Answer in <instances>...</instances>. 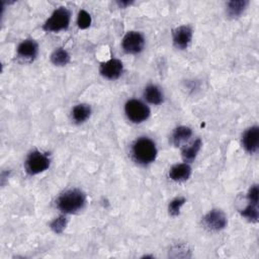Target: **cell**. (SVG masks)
I'll use <instances>...</instances> for the list:
<instances>
[{
	"mask_svg": "<svg viewBox=\"0 0 259 259\" xmlns=\"http://www.w3.org/2000/svg\"><path fill=\"white\" fill-rule=\"evenodd\" d=\"M241 215L243 217L249 219L250 221L257 222V220H258V209H257V206L250 203V205L246 209H244L241 212Z\"/></svg>",
	"mask_w": 259,
	"mask_h": 259,
	"instance_id": "22",
	"label": "cell"
},
{
	"mask_svg": "<svg viewBox=\"0 0 259 259\" xmlns=\"http://www.w3.org/2000/svg\"><path fill=\"white\" fill-rule=\"evenodd\" d=\"M67 225V219L65 216H60L59 218L55 219L51 223V229L57 234H60L64 231Z\"/></svg>",
	"mask_w": 259,
	"mask_h": 259,
	"instance_id": "19",
	"label": "cell"
},
{
	"mask_svg": "<svg viewBox=\"0 0 259 259\" xmlns=\"http://www.w3.org/2000/svg\"><path fill=\"white\" fill-rule=\"evenodd\" d=\"M133 2L132 1H119L118 4L121 6V7H127L128 5H131Z\"/></svg>",
	"mask_w": 259,
	"mask_h": 259,
	"instance_id": "24",
	"label": "cell"
},
{
	"mask_svg": "<svg viewBox=\"0 0 259 259\" xmlns=\"http://www.w3.org/2000/svg\"><path fill=\"white\" fill-rule=\"evenodd\" d=\"M125 112L129 120L133 123H142L150 116L149 107L138 99L129 100L126 103Z\"/></svg>",
	"mask_w": 259,
	"mask_h": 259,
	"instance_id": "4",
	"label": "cell"
},
{
	"mask_svg": "<svg viewBox=\"0 0 259 259\" xmlns=\"http://www.w3.org/2000/svg\"><path fill=\"white\" fill-rule=\"evenodd\" d=\"M38 51H39V46L33 40H26L18 46L17 55L20 58L31 62L36 57Z\"/></svg>",
	"mask_w": 259,
	"mask_h": 259,
	"instance_id": "10",
	"label": "cell"
},
{
	"mask_svg": "<svg viewBox=\"0 0 259 259\" xmlns=\"http://www.w3.org/2000/svg\"><path fill=\"white\" fill-rule=\"evenodd\" d=\"M200 147H201V141L199 139H197L196 141H194L191 147L188 148H184L182 150V158L186 162H193L198 151L200 150Z\"/></svg>",
	"mask_w": 259,
	"mask_h": 259,
	"instance_id": "18",
	"label": "cell"
},
{
	"mask_svg": "<svg viewBox=\"0 0 259 259\" xmlns=\"http://www.w3.org/2000/svg\"><path fill=\"white\" fill-rule=\"evenodd\" d=\"M133 156L141 164H149L156 159L157 149L155 143L148 139L141 138L133 145Z\"/></svg>",
	"mask_w": 259,
	"mask_h": 259,
	"instance_id": "2",
	"label": "cell"
},
{
	"mask_svg": "<svg viewBox=\"0 0 259 259\" xmlns=\"http://www.w3.org/2000/svg\"><path fill=\"white\" fill-rule=\"evenodd\" d=\"M85 203V194L79 190H70L57 199V206L64 214H73L81 210Z\"/></svg>",
	"mask_w": 259,
	"mask_h": 259,
	"instance_id": "1",
	"label": "cell"
},
{
	"mask_svg": "<svg viewBox=\"0 0 259 259\" xmlns=\"http://www.w3.org/2000/svg\"><path fill=\"white\" fill-rule=\"evenodd\" d=\"M71 13L66 7H60L55 10L51 17L44 25V30L46 32H58L67 30L70 24Z\"/></svg>",
	"mask_w": 259,
	"mask_h": 259,
	"instance_id": "3",
	"label": "cell"
},
{
	"mask_svg": "<svg viewBox=\"0 0 259 259\" xmlns=\"http://www.w3.org/2000/svg\"><path fill=\"white\" fill-rule=\"evenodd\" d=\"M51 61L56 66H65L70 62V55L62 48L55 50L51 56Z\"/></svg>",
	"mask_w": 259,
	"mask_h": 259,
	"instance_id": "16",
	"label": "cell"
},
{
	"mask_svg": "<svg viewBox=\"0 0 259 259\" xmlns=\"http://www.w3.org/2000/svg\"><path fill=\"white\" fill-rule=\"evenodd\" d=\"M193 132L192 130L189 127H178L172 136V140H173V144L175 146H179L181 143L186 142L187 140H189L192 136Z\"/></svg>",
	"mask_w": 259,
	"mask_h": 259,
	"instance_id": "17",
	"label": "cell"
},
{
	"mask_svg": "<svg viewBox=\"0 0 259 259\" xmlns=\"http://www.w3.org/2000/svg\"><path fill=\"white\" fill-rule=\"evenodd\" d=\"M247 4L248 2L246 0H233V1H230L228 3V8H227L229 16L233 18L239 17L244 12Z\"/></svg>",
	"mask_w": 259,
	"mask_h": 259,
	"instance_id": "14",
	"label": "cell"
},
{
	"mask_svg": "<svg viewBox=\"0 0 259 259\" xmlns=\"http://www.w3.org/2000/svg\"><path fill=\"white\" fill-rule=\"evenodd\" d=\"M90 114H91L90 106L86 104H79L73 108L72 117L73 120L76 123H83L90 117Z\"/></svg>",
	"mask_w": 259,
	"mask_h": 259,
	"instance_id": "15",
	"label": "cell"
},
{
	"mask_svg": "<svg viewBox=\"0 0 259 259\" xmlns=\"http://www.w3.org/2000/svg\"><path fill=\"white\" fill-rule=\"evenodd\" d=\"M123 63L120 60L112 59L107 62H104L100 66L101 75L107 79H118L123 73Z\"/></svg>",
	"mask_w": 259,
	"mask_h": 259,
	"instance_id": "9",
	"label": "cell"
},
{
	"mask_svg": "<svg viewBox=\"0 0 259 259\" xmlns=\"http://www.w3.org/2000/svg\"><path fill=\"white\" fill-rule=\"evenodd\" d=\"M203 225H205L209 230L220 231L226 227L227 218L222 211L213 210L210 213H208L205 218H203Z\"/></svg>",
	"mask_w": 259,
	"mask_h": 259,
	"instance_id": "7",
	"label": "cell"
},
{
	"mask_svg": "<svg viewBox=\"0 0 259 259\" xmlns=\"http://www.w3.org/2000/svg\"><path fill=\"white\" fill-rule=\"evenodd\" d=\"M258 196H259V191H258V187L257 186H253L249 193H248V199L249 202L252 203V205H258Z\"/></svg>",
	"mask_w": 259,
	"mask_h": 259,
	"instance_id": "23",
	"label": "cell"
},
{
	"mask_svg": "<svg viewBox=\"0 0 259 259\" xmlns=\"http://www.w3.org/2000/svg\"><path fill=\"white\" fill-rule=\"evenodd\" d=\"M144 36L138 32H130L123 39V49L128 54H138L144 49Z\"/></svg>",
	"mask_w": 259,
	"mask_h": 259,
	"instance_id": "6",
	"label": "cell"
},
{
	"mask_svg": "<svg viewBox=\"0 0 259 259\" xmlns=\"http://www.w3.org/2000/svg\"><path fill=\"white\" fill-rule=\"evenodd\" d=\"M145 98L152 104H160L163 101V95L161 90L155 85H149L145 89Z\"/></svg>",
	"mask_w": 259,
	"mask_h": 259,
	"instance_id": "13",
	"label": "cell"
},
{
	"mask_svg": "<svg viewBox=\"0 0 259 259\" xmlns=\"http://www.w3.org/2000/svg\"><path fill=\"white\" fill-rule=\"evenodd\" d=\"M193 39V30L188 26H182L173 31V43L178 49H187Z\"/></svg>",
	"mask_w": 259,
	"mask_h": 259,
	"instance_id": "8",
	"label": "cell"
},
{
	"mask_svg": "<svg viewBox=\"0 0 259 259\" xmlns=\"http://www.w3.org/2000/svg\"><path fill=\"white\" fill-rule=\"evenodd\" d=\"M242 143L244 148L249 153L256 152L259 145V128L251 127L250 129H248L243 135Z\"/></svg>",
	"mask_w": 259,
	"mask_h": 259,
	"instance_id": "11",
	"label": "cell"
},
{
	"mask_svg": "<svg viewBox=\"0 0 259 259\" xmlns=\"http://www.w3.org/2000/svg\"><path fill=\"white\" fill-rule=\"evenodd\" d=\"M51 160L50 158L39 151L31 153L26 161V170L28 173L34 175L44 172L50 167Z\"/></svg>",
	"mask_w": 259,
	"mask_h": 259,
	"instance_id": "5",
	"label": "cell"
},
{
	"mask_svg": "<svg viewBox=\"0 0 259 259\" xmlns=\"http://www.w3.org/2000/svg\"><path fill=\"white\" fill-rule=\"evenodd\" d=\"M186 202V198L184 197H176L169 203V214L173 217L178 216L181 207Z\"/></svg>",
	"mask_w": 259,
	"mask_h": 259,
	"instance_id": "21",
	"label": "cell"
},
{
	"mask_svg": "<svg viewBox=\"0 0 259 259\" xmlns=\"http://www.w3.org/2000/svg\"><path fill=\"white\" fill-rule=\"evenodd\" d=\"M77 24H78V27L80 29H82V30H85V29L90 27V25H91V16L86 10L82 9V10L79 11L78 18H77Z\"/></svg>",
	"mask_w": 259,
	"mask_h": 259,
	"instance_id": "20",
	"label": "cell"
},
{
	"mask_svg": "<svg viewBox=\"0 0 259 259\" xmlns=\"http://www.w3.org/2000/svg\"><path fill=\"white\" fill-rule=\"evenodd\" d=\"M192 168L187 163L174 165L169 171V176L174 181H186L191 177Z\"/></svg>",
	"mask_w": 259,
	"mask_h": 259,
	"instance_id": "12",
	"label": "cell"
}]
</instances>
